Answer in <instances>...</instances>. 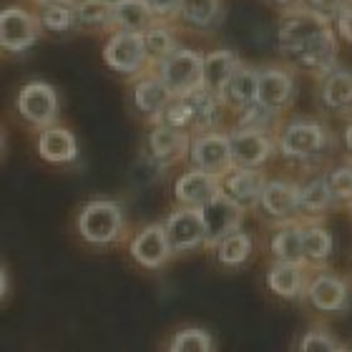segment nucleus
<instances>
[{"label": "nucleus", "instance_id": "obj_1", "mask_svg": "<svg viewBox=\"0 0 352 352\" xmlns=\"http://www.w3.org/2000/svg\"><path fill=\"white\" fill-rule=\"evenodd\" d=\"M332 146L330 129L317 118H289L277 129L279 154L294 162H315Z\"/></svg>", "mask_w": 352, "mask_h": 352}, {"label": "nucleus", "instance_id": "obj_2", "mask_svg": "<svg viewBox=\"0 0 352 352\" xmlns=\"http://www.w3.org/2000/svg\"><path fill=\"white\" fill-rule=\"evenodd\" d=\"M103 63L113 71V74L124 76L129 81L139 78L146 74L148 68H154V60L148 56L146 43H144V33H126V30H113L109 33L106 43H103Z\"/></svg>", "mask_w": 352, "mask_h": 352}, {"label": "nucleus", "instance_id": "obj_3", "mask_svg": "<svg viewBox=\"0 0 352 352\" xmlns=\"http://www.w3.org/2000/svg\"><path fill=\"white\" fill-rule=\"evenodd\" d=\"M78 234L83 242L106 247L124 234V209L111 199H94L78 214Z\"/></svg>", "mask_w": 352, "mask_h": 352}, {"label": "nucleus", "instance_id": "obj_4", "mask_svg": "<svg viewBox=\"0 0 352 352\" xmlns=\"http://www.w3.org/2000/svg\"><path fill=\"white\" fill-rule=\"evenodd\" d=\"M154 68L174 96H186L197 88H204V53L201 51L179 45Z\"/></svg>", "mask_w": 352, "mask_h": 352}, {"label": "nucleus", "instance_id": "obj_5", "mask_svg": "<svg viewBox=\"0 0 352 352\" xmlns=\"http://www.w3.org/2000/svg\"><path fill=\"white\" fill-rule=\"evenodd\" d=\"M338 53H340V36L335 25L330 28L320 30L315 38H309L307 43L300 45L294 53L285 56L289 58V66L294 71H300V74H307L312 78H322L327 76L330 71L338 68Z\"/></svg>", "mask_w": 352, "mask_h": 352}, {"label": "nucleus", "instance_id": "obj_6", "mask_svg": "<svg viewBox=\"0 0 352 352\" xmlns=\"http://www.w3.org/2000/svg\"><path fill=\"white\" fill-rule=\"evenodd\" d=\"M43 28L33 8L6 6L0 13V45L8 56H23L41 41Z\"/></svg>", "mask_w": 352, "mask_h": 352}, {"label": "nucleus", "instance_id": "obj_7", "mask_svg": "<svg viewBox=\"0 0 352 352\" xmlns=\"http://www.w3.org/2000/svg\"><path fill=\"white\" fill-rule=\"evenodd\" d=\"M15 111L28 126L48 129L60 116L58 91L45 81H28L15 96Z\"/></svg>", "mask_w": 352, "mask_h": 352}, {"label": "nucleus", "instance_id": "obj_8", "mask_svg": "<svg viewBox=\"0 0 352 352\" xmlns=\"http://www.w3.org/2000/svg\"><path fill=\"white\" fill-rule=\"evenodd\" d=\"M332 21L324 15L309 10L307 6H292L287 8L277 25V48L282 56L294 53L300 45H305L309 38H315L320 30L330 28Z\"/></svg>", "mask_w": 352, "mask_h": 352}, {"label": "nucleus", "instance_id": "obj_9", "mask_svg": "<svg viewBox=\"0 0 352 352\" xmlns=\"http://www.w3.org/2000/svg\"><path fill=\"white\" fill-rule=\"evenodd\" d=\"M189 162H191V169L206 171V174H214L219 176V179L227 176L229 171L234 169L229 133H221L217 129L194 133L189 146Z\"/></svg>", "mask_w": 352, "mask_h": 352}, {"label": "nucleus", "instance_id": "obj_10", "mask_svg": "<svg viewBox=\"0 0 352 352\" xmlns=\"http://www.w3.org/2000/svg\"><path fill=\"white\" fill-rule=\"evenodd\" d=\"M244 212L247 209L242 204H236L234 199H229L224 191L217 194L212 201H206L204 206H199V214H201L206 229V247H217L221 239L239 232Z\"/></svg>", "mask_w": 352, "mask_h": 352}, {"label": "nucleus", "instance_id": "obj_11", "mask_svg": "<svg viewBox=\"0 0 352 352\" xmlns=\"http://www.w3.org/2000/svg\"><path fill=\"white\" fill-rule=\"evenodd\" d=\"M232 141V159L234 166L242 169H262L270 162L272 154L277 151V139L270 131H257V129H239L229 133Z\"/></svg>", "mask_w": 352, "mask_h": 352}, {"label": "nucleus", "instance_id": "obj_12", "mask_svg": "<svg viewBox=\"0 0 352 352\" xmlns=\"http://www.w3.org/2000/svg\"><path fill=\"white\" fill-rule=\"evenodd\" d=\"M297 98V81L292 66H262L259 68V94L257 101L267 109L285 113Z\"/></svg>", "mask_w": 352, "mask_h": 352}, {"label": "nucleus", "instance_id": "obj_13", "mask_svg": "<svg viewBox=\"0 0 352 352\" xmlns=\"http://www.w3.org/2000/svg\"><path fill=\"white\" fill-rule=\"evenodd\" d=\"M166 236L174 254H184V252H194L199 247H206V229L201 221V214L194 206H179L166 217L164 221Z\"/></svg>", "mask_w": 352, "mask_h": 352}, {"label": "nucleus", "instance_id": "obj_14", "mask_svg": "<svg viewBox=\"0 0 352 352\" xmlns=\"http://www.w3.org/2000/svg\"><path fill=\"white\" fill-rule=\"evenodd\" d=\"M171 98H174V94L164 83V78L159 76L156 68H148L146 74H141L139 78L131 81L133 109H136V113L141 118H146L151 124H156V118L162 116V111L169 106Z\"/></svg>", "mask_w": 352, "mask_h": 352}, {"label": "nucleus", "instance_id": "obj_15", "mask_svg": "<svg viewBox=\"0 0 352 352\" xmlns=\"http://www.w3.org/2000/svg\"><path fill=\"white\" fill-rule=\"evenodd\" d=\"M257 209L267 219L279 221V224L297 221V217H300V184L287 182V179L267 182Z\"/></svg>", "mask_w": 352, "mask_h": 352}, {"label": "nucleus", "instance_id": "obj_16", "mask_svg": "<svg viewBox=\"0 0 352 352\" xmlns=\"http://www.w3.org/2000/svg\"><path fill=\"white\" fill-rule=\"evenodd\" d=\"M191 136H194V133L184 131V129H176V126L154 124L146 136L148 159H151L156 166H171L174 162L189 156Z\"/></svg>", "mask_w": 352, "mask_h": 352}, {"label": "nucleus", "instance_id": "obj_17", "mask_svg": "<svg viewBox=\"0 0 352 352\" xmlns=\"http://www.w3.org/2000/svg\"><path fill=\"white\" fill-rule=\"evenodd\" d=\"M131 257L146 267V270H159L164 264L169 262V257L174 254L169 244V236H166V229L164 224H148L139 232V234L131 239Z\"/></svg>", "mask_w": 352, "mask_h": 352}, {"label": "nucleus", "instance_id": "obj_18", "mask_svg": "<svg viewBox=\"0 0 352 352\" xmlns=\"http://www.w3.org/2000/svg\"><path fill=\"white\" fill-rule=\"evenodd\" d=\"M317 101L327 113L347 116L352 113V71L338 66L317 81Z\"/></svg>", "mask_w": 352, "mask_h": 352}, {"label": "nucleus", "instance_id": "obj_19", "mask_svg": "<svg viewBox=\"0 0 352 352\" xmlns=\"http://www.w3.org/2000/svg\"><path fill=\"white\" fill-rule=\"evenodd\" d=\"M307 300L320 312H342L350 305V285L338 274L322 272L307 282Z\"/></svg>", "mask_w": 352, "mask_h": 352}, {"label": "nucleus", "instance_id": "obj_20", "mask_svg": "<svg viewBox=\"0 0 352 352\" xmlns=\"http://www.w3.org/2000/svg\"><path fill=\"white\" fill-rule=\"evenodd\" d=\"M217 194H221V179L206 171L189 169L182 174L174 184V197L182 206H204L206 201H212Z\"/></svg>", "mask_w": 352, "mask_h": 352}, {"label": "nucleus", "instance_id": "obj_21", "mask_svg": "<svg viewBox=\"0 0 352 352\" xmlns=\"http://www.w3.org/2000/svg\"><path fill=\"white\" fill-rule=\"evenodd\" d=\"M38 23L48 36L66 38L78 30L76 21V0H33Z\"/></svg>", "mask_w": 352, "mask_h": 352}, {"label": "nucleus", "instance_id": "obj_22", "mask_svg": "<svg viewBox=\"0 0 352 352\" xmlns=\"http://www.w3.org/2000/svg\"><path fill=\"white\" fill-rule=\"evenodd\" d=\"M264 184H267V179H264L262 169L234 166L227 176H221V191L229 199H234L236 204H242L244 209H257Z\"/></svg>", "mask_w": 352, "mask_h": 352}, {"label": "nucleus", "instance_id": "obj_23", "mask_svg": "<svg viewBox=\"0 0 352 352\" xmlns=\"http://www.w3.org/2000/svg\"><path fill=\"white\" fill-rule=\"evenodd\" d=\"M38 154L48 164H71L78 159V141L74 131L53 124L38 133Z\"/></svg>", "mask_w": 352, "mask_h": 352}, {"label": "nucleus", "instance_id": "obj_24", "mask_svg": "<svg viewBox=\"0 0 352 352\" xmlns=\"http://www.w3.org/2000/svg\"><path fill=\"white\" fill-rule=\"evenodd\" d=\"M257 94H259V68L242 63V66L236 68V74L232 76V81L227 83V88L221 91V103H224V109L239 113L250 103L257 101Z\"/></svg>", "mask_w": 352, "mask_h": 352}, {"label": "nucleus", "instance_id": "obj_25", "mask_svg": "<svg viewBox=\"0 0 352 352\" xmlns=\"http://www.w3.org/2000/svg\"><path fill=\"white\" fill-rule=\"evenodd\" d=\"M239 66H242V58L232 48H214L204 53V88L221 98V91L227 88Z\"/></svg>", "mask_w": 352, "mask_h": 352}, {"label": "nucleus", "instance_id": "obj_26", "mask_svg": "<svg viewBox=\"0 0 352 352\" xmlns=\"http://www.w3.org/2000/svg\"><path fill=\"white\" fill-rule=\"evenodd\" d=\"M156 23V15L146 0H113L111 13V33L126 30V33H146Z\"/></svg>", "mask_w": 352, "mask_h": 352}, {"label": "nucleus", "instance_id": "obj_27", "mask_svg": "<svg viewBox=\"0 0 352 352\" xmlns=\"http://www.w3.org/2000/svg\"><path fill=\"white\" fill-rule=\"evenodd\" d=\"M270 252L277 262H292V264H305V224L302 221H287L272 234L270 239Z\"/></svg>", "mask_w": 352, "mask_h": 352}, {"label": "nucleus", "instance_id": "obj_28", "mask_svg": "<svg viewBox=\"0 0 352 352\" xmlns=\"http://www.w3.org/2000/svg\"><path fill=\"white\" fill-rule=\"evenodd\" d=\"M186 98V106H189V116H191V133H201V131H212L219 124L221 109L224 103L217 94L206 91V88H197L191 94L184 96Z\"/></svg>", "mask_w": 352, "mask_h": 352}, {"label": "nucleus", "instance_id": "obj_29", "mask_svg": "<svg viewBox=\"0 0 352 352\" xmlns=\"http://www.w3.org/2000/svg\"><path fill=\"white\" fill-rule=\"evenodd\" d=\"M267 287L282 300H297L307 292V279H305V264L277 262L267 272Z\"/></svg>", "mask_w": 352, "mask_h": 352}, {"label": "nucleus", "instance_id": "obj_30", "mask_svg": "<svg viewBox=\"0 0 352 352\" xmlns=\"http://www.w3.org/2000/svg\"><path fill=\"white\" fill-rule=\"evenodd\" d=\"M221 21V0H184L179 23L191 33H212Z\"/></svg>", "mask_w": 352, "mask_h": 352}, {"label": "nucleus", "instance_id": "obj_31", "mask_svg": "<svg viewBox=\"0 0 352 352\" xmlns=\"http://www.w3.org/2000/svg\"><path fill=\"white\" fill-rule=\"evenodd\" d=\"M332 204H335V197L327 184V176H315V179L300 184V217L317 219L330 212Z\"/></svg>", "mask_w": 352, "mask_h": 352}, {"label": "nucleus", "instance_id": "obj_32", "mask_svg": "<svg viewBox=\"0 0 352 352\" xmlns=\"http://www.w3.org/2000/svg\"><path fill=\"white\" fill-rule=\"evenodd\" d=\"M113 0H76V21L81 33H111Z\"/></svg>", "mask_w": 352, "mask_h": 352}, {"label": "nucleus", "instance_id": "obj_33", "mask_svg": "<svg viewBox=\"0 0 352 352\" xmlns=\"http://www.w3.org/2000/svg\"><path fill=\"white\" fill-rule=\"evenodd\" d=\"M144 43H146V51L154 60V66L159 60H164L169 53H174L179 48V33H176L174 23L166 21H156L151 28L144 33Z\"/></svg>", "mask_w": 352, "mask_h": 352}, {"label": "nucleus", "instance_id": "obj_34", "mask_svg": "<svg viewBox=\"0 0 352 352\" xmlns=\"http://www.w3.org/2000/svg\"><path fill=\"white\" fill-rule=\"evenodd\" d=\"M332 234L315 219L305 224V259L307 264H324L332 257Z\"/></svg>", "mask_w": 352, "mask_h": 352}, {"label": "nucleus", "instance_id": "obj_35", "mask_svg": "<svg viewBox=\"0 0 352 352\" xmlns=\"http://www.w3.org/2000/svg\"><path fill=\"white\" fill-rule=\"evenodd\" d=\"M217 259H219L224 267H239L250 259L252 254V236L247 232H234V234H229L227 239H221L217 247Z\"/></svg>", "mask_w": 352, "mask_h": 352}, {"label": "nucleus", "instance_id": "obj_36", "mask_svg": "<svg viewBox=\"0 0 352 352\" xmlns=\"http://www.w3.org/2000/svg\"><path fill=\"white\" fill-rule=\"evenodd\" d=\"M236 126L239 129H257V131H274L279 129V113L277 111L267 109L264 103L254 101L247 109H242L236 113Z\"/></svg>", "mask_w": 352, "mask_h": 352}, {"label": "nucleus", "instance_id": "obj_37", "mask_svg": "<svg viewBox=\"0 0 352 352\" xmlns=\"http://www.w3.org/2000/svg\"><path fill=\"white\" fill-rule=\"evenodd\" d=\"M169 352H214V345L206 330L186 327V330L176 332L174 338H171Z\"/></svg>", "mask_w": 352, "mask_h": 352}, {"label": "nucleus", "instance_id": "obj_38", "mask_svg": "<svg viewBox=\"0 0 352 352\" xmlns=\"http://www.w3.org/2000/svg\"><path fill=\"white\" fill-rule=\"evenodd\" d=\"M327 184L332 189L335 204L352 206V166H338L327 174Z\"/></svg>", "mask_w": 352, "mask_h": 352}, {"label": "nucleus", "instance_id": "obj_39", "mask_svg": "<svg viewBox=\"0 0 352 352\" xmlns=\"http://www.w3.org/2000/svg\"><path fill=\"white\" fill-rule=\"evenodd\" d=\"M300 352H342V347L338 345V340L327 335L322 330H312L305 335V340L300 342Z\"/></svg>", "mask_w": 352, "mask_h": 352}, {"label": "nucleus", "instance_id": "obj_40", "mask_svg": "<svg viewBox=\"0 0 352 352\" xmlns=\"http://www.w3.org/2000/svg\"><path fill=\"white\" fill-rule=\"evenodd\" d=\"M151 10H154L156 21H166L176 23L179 21V13H182V3L184 0H146Z\"/></svg>", "mask_w": 352, "mask_h": 352}, {"label": "nucleus", "instance_id": "obj_41", "mask_svg": "<svg viewBox=\"0 0 352 352\" xmlns=\"http://www.w3.org/2000/svg\"><path fill=\"white\" fill-rule=\"evenodd\" d=\"M347 3H350V0H302V6H307L309 10L324 15V18H330V21L338 18V13Z\"/></svg>", "mask_w": 352, "mask_h": 352}, {"label": "nucleus", "instance_id": "obj_42", "mask_svg": "<svg viewBox=\"0 0 352 352\" xmlns=\"http://www.w3.org/2000/svg\"><path fill=\"white\" fill-rule=\"evenodd\" d=\"M332 25H335V30H338L340 41H345V43L352 45V0L340 10L338 18L332 21Z\"/></svg>", "mask_w": 352, "mask_h": 352}, {"label": "nucleus", "instance_id": "obj_43", "mask_svg": "<svg viewBox=\"0 0 352 352\" xmlns=\"http://www.w3.org/2000/svg\"><path fill=\"white\" fill-rule=\"evenodd\" d=\"M342 141H345L347 151H350V154H352V118H350V121H347L345 131H342Z\"/></svg>", "mask_w": 352, "mask_h": 352}, {"label": "nucleus", "instance_id": "obj_44", "mask_svg": "<svg viewBox=\"0 0 352 352\" xmlns=\"http://www.w3.org/2000/svg\"><path fill=\"white\" fill-rule=\"evenodd\" d=\"M270 3H274V6H279L282 10H287V8H292V6H300L302 0H270Z\"/></svg>", "mask_w": 352, "mask_h": 352}, {"label": "nucleus", "instance_id": "obj_45", "mask_svg": "<svg viewBox=\"0 0 352 352\" xmlns=\"http://www.w3.org/2000/svg\"><path fill=\"white\" fill-rule=\"evenodd\" d=\"M3 297H8V270L3 267Z\"/></svg>", "mask_w": 352, "mask_h": 352}, {"label": "nucleus", "instance_id": "obj_46", "mask_svg": "<svg viewBox=\"0 0 352 352\" xmlns=\"http://www.w3.org/2000/svg\"><path fill=\"white\" fill-rule=\"evenodd\" d=\"M350 352H352V350H350Z\"/></svg>", "mask_w": 352, "mask_h": 352}]
</instances>
